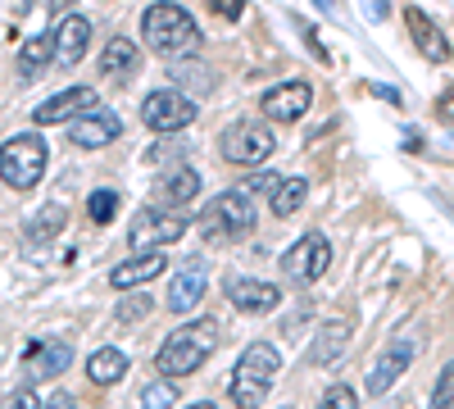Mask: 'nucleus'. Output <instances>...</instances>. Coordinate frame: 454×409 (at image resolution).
Here are the masks:
<instances>
[{"instance_id":"nucleus-8","label":"nucleus","mask_w":454,"mask_h":409,"mask_svg":"<svg viewBox=\"0 0 454 409\" xmlns=\"http://www.w3.org/2000/svg\"><path fill=\"white\" fill-rule=\"evenodd\" d=\"M141 123L150 132H182V128L196 123V100L186 96V91H177V87H160V91L145 96Z\"/></svg>"},{"instance_id":"nucleus-12","label":"nucleus","mask_w":454,"mask_h":409,"mask_svg":"<svg viewBox=\"0 0 454 409\" xmlns=\"http://www.w3.org/2000/svg\"><path fill=\"white\" fill-rule=\"evenodd\" d=\"M73 364V346L68 342H32L27 346V355H23V378L27 382H51V378H59L64 368Z\"/></svg>"},{"instance_id":"nucleus-2","label":"nucleus","mask_w":454,"mask_h":409,"mask_svg":"<svg viewBox=\"0 0 454 409\" xmlns=\"http://www.w3.org/2000/svg\"><path fill=\"white\" fill-rule=\"evenodd\" d=\"M141 32H145V46L160 51L168 59H192L200 51V28L196 19L186 14L182 5L173 0H160V5H150L145 19H141Z\"/></svg>"},{"instance_id":"nucleus-42","label":"nucleus","mask_w":454,"mask_h":409,"mask_svg":"<svg viewBox=\"0 0 454 409\" xmlns=\"http://www.w3.org/2000/svg\"><path fill=\"white\" fill-rule=\"evenodd\" d=\"M192 409H214V405H192Z\"/></svg>"},{"instance_id":"nucleus-4","label":"nucleus","mask_w":454,"mask_h":409,"mask_svg":"<svg viewBox=\"0 0 454 409\" xmlns=\"http://www.w3.org/2000/svg\"><path fill=\"white\" fill-rule=\"evenodd\" d=\"M46 160H51L46 141L36 132H19V137H10L5 146H0V177H5L14 192H32L46 173Z\"/></svg>"},{"instance_id":"nucleus-38","label":"nucleus","mask_w":454,"mask_h":409,"mask_svg":"<svg viewBox=\"0 0 454 409\" xmlns=\"http://www.w3.org/2000/svg\"><path fill=\"white\" fill-rule=\"evenodd\" d=\"M42 409H78V400H73L68 391H59V396H51V400H46Z\"/></svg>"},{"instance_id":"nucleus-22","label":"nucleus","mask_w":454,"mask_h":409,"mask_svg":"<svg viewBox=\"0 0 454 409\" xmlns=\"http://www.w3.org/2000/svg\"><path fill=\"white\" fill-rule=\"evenodd\" d=\"M64 223H68L64 205H46V209H36V214L23 223V241H32V246H46V241H55V237L64 232Z\"/></svg>"},{"instance_id":"nucleus-35","label":"nucleus","mask_w":454,"mask_h":409,"mask_svg":"<svg viewBox=\"0 0 454 409\" xmlns=\"http://www.w3.org/2000/svg\"><path fill=\"white\" fill-rule=\"evenodd\" d=\"M436 119H445V123H454V87H445V91L436 96Z\"/></svg>"},{"instance_id":"nucleus-37","label":"nucleus","mask_w":454,"mask_h":409,"mask_svg":"<svg viewBox=\"0 0 454 409\" xmlns=\"http://www.w3.org/2000/svg\"><path fill=\"white\" fill-rule=\"evenodd\" d=\"M368 91H372L377 100H391V105H404V96H400L395 87H387V83H368Z\"/></svg>"},{"instance_id":"nucleus-15","label":"nucleus","mask_w":454,"mask_h":409,"mask_svg":"<svg viewBox=\"0 0 454 409\" xmlns=\"http://www.w3.org/2000/svg\"><path fill=\"white\" fill-rule=\"evenodd\" d=\"M227 301L241 314H273L282 305V291L273 282H259V278H232L227 282Z\"/></svg>"},{"instance_id":"nucleus-25","label":"nucleus","mask_w":454,"mask_h":409,"mask_svg":"<svg viewBox=\"0 0 454 409\" xmlns=\"http://www.w3.org/2000/svg\"><path fill=\"white\" fill-rule=\"evenodd\" d=\"M309 201V182L305 177H282L278 187H273V214L278 218H291V214H300V205Z\"/></svg>"},{"instance_id":"nucleus-40","label":"nucleus","mask_w":454,"mask_h":409,"mask_svg":"<svg viewBox=\"0 0 454 409\" xmlns=\"http://www.w3.org/2000/svg\"><path fill=\"white\" fill-rule=\"evenodd\" d=\"M404 151H423V137L419 132H404Z\"/></svg>"},{"instance_id":"nucleus-1","label":"nucleus","mask_w":454,"mask_h":409,"mask_svg":"<svg viewBox=\"0 0 454 409\" xmlns=\"http://www.w3.org/2000/svg\"><path fill=\"white\" fill-rule=\"evenodd\" d=\"M218 319H192V323H182L173 327L160 355H155V368H160V378H186V374H196V368L218 350Z\"/></svg>"},{"instance_id":"nucleus-18","label":"nucleus","mask_w":454,"mask_h":409,"mask_svg":"<svg viewBox=\"0 0 454 409\" xmlns=\"http://www.w3.org/2000/svg\"><path fill=\"white\" fill-rule=\"evenodd\" d=\"M350 337H355V327H350L346 319H332V323H323V327H318V337H314V346H309V364H318V368L340 364V355H346Z\"/></svg>"},{"instance_id":"nucleus-17","label":"nucleus","mask_w":454,"mask_h":409,"mask_svg":"<svg viewBox=\"0 0 454 409\" xmlns=\"http://www.w3.org/2000/svg\"><path fill=\"white\" fill-rule=\"evenodd\" d=\"M205 287H209V269H205V259H192L177 278H173V291H168V310L173 314H186V310H196L205 301Z\"/></svg>"},{"instance_id":"nucleus-3","label":"nucleus","mask_w":454,"mask_h":409,"mask_svg":"<svg viewBox=\"0 0 454 409\" xmlns=\"http://www.w3.org/2000/svg\"><path fill=\"white\" fill-rule=\"evenodd\" d=\"M278 368H282V359H278V350H273L269 342L246 346V355H241L237 368H232V382H227V396H232V405H237V409L263 405V400H269V391H273Z\"/></svg>"},{"instance_id":"nucleus-13","label":"nucleus","mask_w":454,"mask_h":409,"mask_svg":"<svg viewBox=\"0 0 454 409\" xmlns=\"http://www.w3.org/2000/svg\"><path fill=\"white\" fill-rule=\"evenodd\" d=\"M409 364H413V342H395V346H387L382 355H377V364L368 368V382H364L368 400L387 396V391L400 382V374H404Z\"/></svg>"},{"instance_id":"nucleus-33","label":"nucleus","mask_w":454,"mask_h":409,"mask_svg":"<svg viewBox=\"0 0 454 409\" xmlns=\"http://www.w3.org/2000/svg\"><path fill=\"white\" fill-rule=\"evenodd\" d=\"M278 182H282V173H250V177L241 182V192H246V196H250V192H273Z\"/></svg>"},{"instance_id":"nucleus-7","label":"nucleus","mask_w":454,"mask_h":409,"mask_svg":"<svg viewBox=\"0 0 454 409\" xmlns=\"http://www.w3.org/2000/svg\"><path fill=\"white\" fill-rule=\"evenodd\" d=\"M192 228V218L186 214H173V209H160V205H150L132 218V228H128V246L132 250H160L168 241H182V232Z\"/></svg>"},{"instance_id":"nucleus-27","label":"nucleus","mask_w":454,"mask_h":409,"mask_svg":"<svg viewBox=\"0 0 454 409\" xmlns=\"http://www.w3.org/2000/svg\"><path fill=\"white\" fill-rule=\"evenodd\" d=\"M137 64V46L128 42V36H114V42L100 51V68L105 73H123V68H132Z\"/></svg>"},{"instance_id":"nucleus-16","label":"nucleus","mask_w":454,"mask_h":409,"mask_svg":"<svg viewBox=\"0 0 454 409\" xmlns=\"http://www.w3.org/2000/svg\"><path fill=\"white\" fill-rule=\"evenodd\" d=\"M404 28H409V36H413V46H419V55L427 59V64H445L450 59V42H445V32L419 10V5H409L404 10Z\"/></svg>"},{"instance_id":"nucleus-5","label":"nucleus","mask_w":454,"mask_h":409,"mask_svg":"<svg viewBox=\"0 0 454 409\" xmlns=\"http://www.w3.org/2000/svg\"><path fill=\"white\" fill-rule=\"evenodd\" d=\"M200 228L209 241H237L246 232H254V201L237 187V192H218L205 214H200Z\"/></svg>"},{"instance_id":"nucleus-10","label":"nucleus","mask_w":454,"mask_h":409,"mask_svg":"<svg viewBox=\"0 0 454 409\" xmlns=\"http://www.w3.org/2000/svg\"><path fill=\"white\" fill-rule=\"evenodd\" d=\"M96 105H100L96 87H68V91H55L46 105H36L32 119H36V128H51V123H68V119L91 114Z\"/></svg>"},{"instance_id":"nucleus-39","label":"nucleus","mask_w":454,"mask_h":409,"mask_svg":"<svg viewBox=\"0 0 454 409\" xmlns=\"http://www.w3.org/2000/svg\"><path fill=\"white\" fill-rule=\"evenodd\" d=\"M387 10H391V0H368V14L372 19H387Z\"/></svg>"},{"instance_id":"nucleus-23","label":"nucleus","mask_w":454,"mask_h":409,"mask_svg":"<svg viewBox=\"0 0 454 409\" xmlns=\"http://www.w3.org/2000/svg\"><path fill=\"white\" fill-rule=\"evenodd\" d=\"M123 374H128V355H123V350H114V346H105V350H96V355L87 359V378H91L96 387L123 382Z\"/></svg>"},{"instance_id":"nucleus-11","label":"nucleus","mask_w":454,"mask_h":409,"mask_svg":"<svg viewBox=\"0 0 454 409\" xmlns=\"http://www.w3.org/2000/svg\"><path fill=\"white\" fill-rule=\"evenodd\" d=\"M309 100H314L309 83H282V87H269L259 96V109H263V119H273V123H295V119L309 114Z\"/></svg>"},{"instance_id":"nucleus-41","label":"nucleus","mask_w":454,"mask_h":409,"mask_svg":"<svg viewBox=\"0 0 454 409\" xmlns=\"http://www.w3.org/2000/svg\"><path fill=\"white\" fill-rule=\"evenodd\" d=\"M314 5H318V10H336V0H314Z\"/></svg>"},{"instance_id":"nucleus-29","label":"nucleus","mask_w":454,"mask_h":409,"mask_svg":"<svg viewBox=\"0 0 454 409\" xmlns=\"http://www.w3.org/2000/svg\"><path fill=\"white\" fill-rule=\"evenodd\" d=\"M114 209H119V192L100 187V192H91V196H87V214H91V223H109V218H114Z\"/></svg>"},{"instance_id":"nucleus-34","label":"nucleus","mask_w":454,"mask_h":409,"mask_svg":"<svg viewBox=\"0 0 454 409\" xmlns=\"http://www.w3.org/2000/svg\"><path fill=\"white\" fill-rule=\"evenodd\" d=\"M209 5H214V14L227 19V23H237V19L246 14V0H209Z\"/></svg>"},{"instance_id":"nucleus-31","label":"nucleus","mask_w":454,"mask_h":409,"mask_svg":"<svg viewBox=\"0 0 454 409\" xmlns=\"http://www.w3.org/2000/svg\"><path fill=\"white\" fill-rule=\"evenodd\" d=\"M150 310H155V301H150V295H132V301H123L119 310H114V319H119L123 327H132L137 319H145Z\"/></svg>"},{"instance_id":"nucleus-20","label":"nucleus","mask_w":454,"mask_h":409,"mask_svg":"<svg viewBox=\"0 0 454 409\" xmlns=\"http://www.w3.org/2000/svg\"><path fill=\"white\" fill-rule=\"evenodd\" d=\"M87 46H91V23H87L82 14H68V19L59 23V32H55V59H59L64 68H73V64L87 55Z\"/></svg>"},{"instance_id":"nucleus-6","label":"nucleus","mask_w":454,"mask_h":409,"mask_svg":"<svg viewBox=\"0 0 454 409\" xmlns=\"http://www.w3.org/2000/svg\"><path fill=\"white\" fill-rule=\"evenodd\" d=\"M273 132H269V123L263 119H237L232 128H227L223 137H218V155L227 160V164H241V169H254V164H263L273 155Z\"/></svg>"},{"instance_id":"nucleus-30","label":"nucleus","mask_w":454,"mask_h":409,"mask_svg":"<svg viewBox=\"0 0 454 409\" xmlns=\"http://www.w3.org/2000/svg\"><path fill=\"white\" fill-rule=\"evenodd\" d=\"M427 409H454V359L441 368V378H436V387H432Z\"/></svg>"},{"instance_id":"nucleus-24","label":"nucleus","mask_w":454,"mask_h":409,"mask_svg":"<svg viewBox=\"0 0 454 409\" xmlns=\"http://www.w3.org/2000/svg\"><path fill=\"white\" fill-rule=\"evenodd\" d=\"M51 59H55V32H36V36H27L23 51H19L23 78H36V73H46Z\"/></svg>"},{"instance_id":"nucleus-28","label":"nucleus","mask_w":454,"mask_h":409,"mask_svg":"<svg viewBox=\"0 0 454 409\" xmlns=\"http://www.w3.org/2000/svg\"><path fill=\"white\" fill-rule=\"evenodd\" d=\"M173 405H177V391H173V382H168V378L145 382V387H141V409H173Z\"/></svg>"},{"instance_id":"nucleus-19","label":"nucleus","mask_w":454,"mask_h":409,"mask_svg":"<svg viewBox=\"0 0 454 409\" xmlns=\"http://www.w3.org/2000/svg\"><path fill=\"white\" fill-rule=\"evenodd\" d=\"M160 273H164V255H160V250H150V255H132V259H123V264L109 273V287H119V291H137V287H145V282H155Z\"/></svg>"},{"instance_id":"nucleus-36","label":"nucleus","mask_w":454,"mask_h":409,"mask_svg":"<svg viewBox=\"0 0 454 409\" xmlns=\"http://www.w3.org/2000/svg\"><path fill=\"white\" fill-rule=\"evenodd\" d=\"M5 409H42V400H36V396L23 387V391H14V396L5 400Z\"/></svg>"},{"instance_id":"nucleus-9","label":"nucleus","mask_w":454,"mask_h":409,"mask_svg":"<svg viewBox=\"0 0 454 409\" xmlns=\"http://www.w3.org/2000/svg\"><path fill=\"white\" fill-rule=\"evenodd\" d=\"M332 264V241L323 232H305L286 255H282V273L291 282H318Z\"/></svg>"},{"instance_id":"nucleus-21","label":"nucleus","mask_w":454,"mask_h":409,"mask_svg":"<svg viewBox=\"0 0 454 409\" xmlns=\"http://www.w3.org/2000/svg\"><path fill=\"white\" fill-rule=\"evenodd\" d=\"M196 192H200V173L196 169H173V173H164L160 177V187H155V201L160 205H186V201H196Z\"/></svg>"},{"instance_id":"nucleus-26","label":"nucleus","mask_w":454,"mask_h":409,"mask_svg":"<svg viewBox=\"0 0 454 409\" xmlns=\"http://www.w3.org/2000/svg\"><path fill=\"white\" fill-rule=\"evenodd\" d=\"M168 78L177 83V91H186V87H196V91H209V87H214V73H209L205 64H196V59H173Z\"/></svg>"},{"instance_id":"nucleus-32","label":"nucleus","mask_w":454,"mask_h":409,"mask_svg":"<svg viewBox=\"0 0 454 409\" xmlns=\"http://www.w3.org/2000/svg\"><path fill=\"white\" fill-rule=\"evenodd\" d=\"M318 409H359V396H355V387L336 382V387H327V396L318 400Z\"/></svg>"},{"instance_id":"nucleus-14","label":"nucleus","mask_w":454,"mask_h":409,"mask_svg":"<svg viewBox=\"0 0 454 409\" xmlns=\"http://www.w3.org/2000/svg\"><path fill=\"white\" fill-rule=\"evenodd\" d=\"M119 132H123V119L114 114V109H91V114L73 119L68 141H73V146H82V151H100V146L119 141Z\"/></svg>"}]
</instances>
